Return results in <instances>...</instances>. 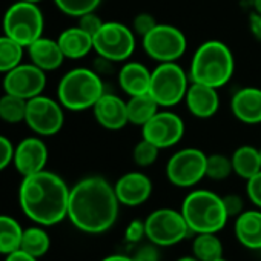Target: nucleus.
I'll return each mask as SVG.
<instances>
[{"instance_id": "nucleus-1", "label": "nucleus", "mask_w": 261, "mask_h": 261, "mask_svg": "<svg viewBox=\"0 0 261 261\" xmlns=\"http://www.w3.org/2000/svg\"><path fill=\"white\" fill-rule=\"evenodd\" d=\"M120 201L114 186L103 177L82 178L69 191L68 218L82 232L103 233L118 217Z\"/></svg>"}, {"instance_id": "nucleus-2", "label": "nucleus", "mask_w": 261, "mask_h": 261, "mask_svg": "<svg viewBox=\"0 0 261 261\" xmlns=\"http://www.w3.org/2000/svg\"><path fill=\"white\" fill-rule=\"evenodd\" d=\"M69 188L65 180L46 169L23 177L19 201L23 214L40 226H53L68 217Z\"/></svg>"}, {"instance_id": "nucleus-3", "label": "nucleus", "mask_w": 261, "mask_h": 261, "mask_svg": "<svg viewBox=\"0 0 261 261\" xmlns=\"http://www.w3.org/2000/svg\"><path fill=\"white\" fill-rule=\"evenodd\" d=\"M235 71V59L230 48L220 40L203 42L194 53L189 79L191 82L223 88L227 85Z\"/></svg>"}, {"instance_id": "nucleus-4", "label": "nucleus", "mask_w": 261, "mask_h": 261, "mask_svg": "<svg viewBox=\"0 0 261 261\" xmlns=\"http://www.w3.org/2000/svg\"><path fill=\"white\" fill-rule=\"evenodd\" d=\"M181 214L191 232L195 233H217L229 220L223 197L207 189L188 194L181 204Z\"/></svg>"}, {"instance_id": "nucleus-5", "label": "nucleus", "mask_w": 261, "mask_h": 261, "mask_svg": "<svg viewBox=\"0 0 261 261\" xmlns=\"http://www.w3.org/2000/svg\"><path fill=\"white\" fill-rule=\"evenodd\" d=\"M103 94L105 85L101 77L88 68H74L68 71L57 86V100L69 111L92 109Z\"/></svg>"}, {"instance_id": "nucleus-6", "label": "nucleus", "mask_w": 261, "mask_h": 261, "mask_svg": "<svg viewBox=\"0 0 261 261\" xmlns=\"http://www.w3.org/2000/svg\"><path fill=\"white\" fill-rule=\"evenodd\" d=\"M2 27L5 36L16 40L23 48H28L43 36L45 19L37 4L19 0L7 10Z\"/></svg>"}, {"instance_id": "nucleus-7", "label": "nucleus", "mask_w": 261, "mask_h": 261, "mask_svg": "<svg viewBox=\"0 0 261 261\" xmlns=\"http://www.w3.org/2000/svg\"><path fill=\"white\" fill-rule=\"evenodd\" d=\"M191 85L189 74L177 63H159L152 69L149 94L155 98L160 108H172L185 100Z\"/></svg>"}, {"instance_id": "nucleus-8", "label": "nucleus", "mask_w": 261, "mask_h": 261, "mask_svg": "<svg viewBox=\"0 0 261 261\" xmlns=\"http://www.w3.org/2000/svg\"><path fill=\"white\" fill-rule=\"evenodd\" d=\"M94 51L106 62H126L136 51V33L120 22H105L94 34Z\"/></svg>"}, {"instance_id": "nucleus-9", "label": "nucleus", "mask_w": 261, "mask_h": 261, "mask_svg": "<svg viewBox=\"0 0 261 261\" xmlns=\"http://www.w3.org/2000/svg\"><path fill=\"white\" fill-rule=\"evenodd\" d=\"M142 46L146 56L159 63L177 62L188 49L185 33L169 23H159L152 31L142 37Z\"/></svg>"}, {"instance_id": "nucleus-10", "label": "nucleus", "mask_w": 261, "mask_h": 261, "mask_svg": "<svg viewBox=\"0 0 261 261\" xmlns=\"http://www.w3.org/2000/svg\"><path fill=\"white\" fill-rule=\"evenodd\" d=\"M146 238L159 247H168L180 243L189 232V226L181 211L162 207L148 215L145 220Z\"/></svg>"}, {"instance_id": "nucleus-11", "label": "nucleus", "mask_w": 261, "mask_h": 261, "mask_svg": "<svg viewBox=\"0 0 261 261\" xmlns=\"http://www.w3.org/2000/svg\"><path fill=\"white\" fill-rule=\"evenodd\" d=\"M207 155L198 148L177 151L166 163V177L177 188H192L206 177Z\"/></svg>"}, {"instance_id": "nucleus-12", "label": "nucleus", "mask_w": 261, "mask_h": 261, "mask_svg": "<svg viewBox=\"0 0 261 261\" xmlns=\"http://www.w3.org/2000/svg\"><path fill=\"white\" fill-rule=\"evenodd\" d=\"M25 123L33 133L40 137L56 136L65 124L63 106L60 105V101L42 94L33 97L27 103Z\"/></svg>"}, {"instance_id": "nucleus-13", "label": "nucleus", "mask_w": 261, "mask_h": 261, "mask_svg": "<svg viewBox=\"0 0 261 261\" xmlns=\"http://www.w3.org/2000/svg\"><path fill=\"white\" fill-rule=\"evenodd\" d=\"M142 136L160 149H168L180 143L185 136L183 118L171 111H159L142 126Z\"/></svg>"}, {"instance_id": "nucleus-14", "label": "nucleus", "mask_w": 261, "mask_h": 261, "mask_svg": "<svg viewBox=\"0 0 261 261\" xmlns=\"http://www.w3.org/2000/svg\"><path fill=\"white\" fill-rule=\"evenodd\" d=\"M45 86L46 72L34 63H20L4 77V91L25 100L40 95Z\"/></svg>"}, {"instance_id": "nucleus-15", "label": "nucleus", "mask_w": 261, "mask_h": 261, "mask_svg": "<svg viewBox=\"0 0 261 261\" xmlns=\"http://www.w3.org/2000/svg\"><path fill=\"white\" fill-rule=\"evenodd\" d=\"M48 155V146L42 139L28 137L14 148L13 163L22 177H28L45 169Z\"/></svg>"}, {"instance_id": "nucleus-16", "label": "nucleus", "mask_w": 261, "mask_h": 261, "mask_svg": "<svg viewBox=\"0 0 261 261\" xmlns=\"http://www.w3.org/2000/svg\"><path fill=\"white\" fill-rule=\"evenodd\" d=\"M114 189L120 204L136 207L149 200L152 181L143 172H127L115 181Z\"/></svg>"}, {"instance_id": "nucleus-17", "label": "nucleus", "mask_w": 261, "mask_h": 261, "mask_svg": "<svg viewBox=\"0 0 261 261\" xmlns=\"http://www.w3.org/2000/svg\"><path fill=\"white\" fill-rule=\"evenodd\" d=\"M92 112L97 123L108 130H120L129 123L126 101L115 94L105 92L92 106Z\"/></svg>"}, {"instance_id": "nucleus-18", "label": "nucleus", "mask_w": 261, "mask_h": 261, "mask_svg": "<svg viewBox=\"0 0 261 261\" xmlns=\"http://www.w3.org/2000/svg\"><path fill=\"white\" fill-rule=\"evenodd\" d=\"M185 101H186V108L191 112V115L201 118V120L211 118L217 114V111L220 108L218 89L207 86V85L191 82L186 97H185Z\"/></svg>"}, {"instance_id": "nucleus-19", "label": "nucleus", "mask_w": 261, "mask_h": 261, "mask_svg": "<svg viewBox=\"0 0 261 261\" xmlns=\"http://www.w3.org/2000/svg\"><path fill=\"white\" fill-rule=\"evenodd\" d=\"M232 115L244 124L261 123V89L246 86L238 89L230 98Z\"/></svg>"}, {"instance_id": "nucleus-20", "label": "nucleus", "mask_w": 261, "mask_h": 261, "mask_svg": "<svg viewBox=\"0 0 261 261\" xmlns=\"http://www.w3.org/2000/svg\"><path fill=\"white\" fill-rule=\"evenodd\" d=\"M152 71L140 62H126L118 71V85L129 97L149 92Z\"/></svg>"}, {"instance_id": "nucleus-21", "label": "nucleus", "mask_w": 261, "mask_h": 261, "mask_svg": "<svg viewBox=\"0 0 261 261\" xmlns=\"http://www.w3.org/2000/svg\"><path fill=\"white\" fill-rule=\"evenodd\" d=\"M27 49H28L31 63H34L45 72L60 68L65 60V56L60 49L59 42L43 37V36L37 39L34 43H31Z\"/></svg>"}, {"instance_id": "nucleus-22", "label": "nucleus", "mask_w": 261, "mask_h": 261, "mask_svg": "<svg viewBox=\"0 0 261 261\" xmlns=\"http://www.w3.org/2000/svg\"><path fill=\"white\" fill-rule=\"evenodd\" d=\"M57 42L60 45L65 59H71V60L83 59L94 49L92 36L83 31L80 27H72L62 31L60 36L57 37Z\"/></svg>"}, {"instance_id": "nucleus-23", "label": "nucleus", "mask_w": 261, "mask_h": 261, "mask_svg": "<svg viewBox=\"0 0 261 261\" xmlns=\"http://www.w3.org/2000/svg\"><path fill=\"white\" fill-rule=\"evenodd\" d=\"M235 237L247 249H261V211H243L235 220Z\"/></svg>"}, {"instance_id": "nucleus-24", "label": "nucleus", "mask_w": 261, "mask_h": 261, "mask_svg": "<svg viewBox=\"0 0 261 261\" xmlns=\"http://www.w3.org/2000/svg\"><path fill=\"white\" fill-rule=\"evenodd\" d=\"M126 106H127L129 123H133L136 126L146 124L160 111V105L149 92L129 97V100H126Z\"/></svg>"}, {"instance_id": "nucleus-25", "label": "nucleus", "mask_w": 261, "mask_h": 261, "mask_svg": "<svg viewBox=\"0 0 261 261\" xmlns=\"http://www.w3.org/2000/svg\"><path fill=\"white\" fill-rule=\"evenodd\" d=\"M230 160H232L233 172L240 178H244L246 181L261 171L259 149H256L253 146L243 145V146L237 148L235 152L232 154Z\"/></svg>"}, {"instance_id": "nucleus-26", "label": "nucleus", "mask_w": 261, "mask_h": 261, "mask_svg": "<svg viewBox=\"0 0 261 261\" xmlns=\"http://www.w3.org/2000/svg\"><path fill=\"white\" fill-rule=\"evenodd\" d=\"M22 235L23 227L16 218L10 215H0V253L8 255L20 249Z\"/></svg>"}, {"instance_id": "nucleus-27", "label": "nucleus", "mask_w": 261, "mask_h": 261, "mask_svg": "<svg viewBox=\"0 0 261 261\" xmlns=\"http://www.w3.org/2000/svg\"><path fill=\"white\" fill-rule=\"evenodd\" d=\"M51 247V238L48 232L39 226L23 229L22 241H20V249L31 256H36L37 259L43 255L48 253Z\"/></svg>"}, {"instance_id": "nucleus-28", "label": "nucleus", "mask_w": 261, "mask_h": 261, "mask_svg": "<svg viewBox=\"0 0 261 261\" xmlns=\"http://www.w3.org/2000/svg\"><path fill=\"white\" fill-rule=\"evenodd\" d=\"M192 253L198 261H217L223 258V244L215 233H197L192 241Z\"/></svg>"}, {"instance_id": "nucleus-29", "label": "nucleus", "mask_w": 261, "mask_h": 261, "mask_svg": "<svg viewBox=\"0 0 261 261\" xmlns=\"http://www.w3.org/2000/svg\"><path fill=\"white\" fill-rule=\"evenodd\" d=\"M27 103L28 100L5 92L0 97V120L11 123V124L25 121Z\"/></svg>"}, {"instance_id": "nucleus-30", "label": "nucleus", "mask_w": 261, "mask_h": 261, "mask_svg": "<svg viewBox=\"0 0 261 261\" xmlns=\"http://www.w3.org/2000/svg\"><path fill=\"white\" fill-rule=\"evenodd\" d=\"M23 46L8 36H0V72L7 74L22 63Z\"/></svg>"}, {"instance_id": "nucleus-31", "label": "nucleus", "mask_w": 261, "mask_h": 261, "mask_svg": "<svg viewBox=\"0 0 261 261\" xmlns=\"http://www.w3.org/2000/svg\"><path fill=\"white\" fill-rule=\"evenodd\" d=\"M233 172L232 160L223 154H211L206 162V177L215 181L226 180Z\"/></svg>"}, {"instance_id": "nucleus-32", "label": "nucleus", "mask_w": 261, "mask_h": 261, "mask_svg": "<svg viewBox=\"0 0 261 261\" xmlns=\"http://www.w3.org/2000/svg\"><path fill=\"white\" fill-rule=\"evenodd\" d=\"M54 4L63 14L79 19L83 14L97 11L101 0H54Z\"/></svg>"}, {"instance_id": "nucleus-33", "label": "nucleus", "mask_w": 261, "mask_h": 261, "mask_svg": "<svg viewBox=\"0 0 261 261\" xmlns=\"http://www.w3.org/2000/svg\"><path fill=\"white\" fill-rule=\"evenodd\" d=\"M160 148L155 146L154 143L148 142L146 139H142L133 149V160L137 166L140 168H148L152 166L160 154Z\"/></svg>"}, {"instance_id": "nucleus-34", "label": "nucleus", "mask_w": 261, "mask_h": 261, "mask_svg": "<svg viewBox=\"0 0 261 261\" xmlns=\"http://www.w3.org/2000/svg\"><path fill=\"white\" fill-rule=\"evenodd\" d=\"M157 25H159V22L155 20V17L152 14H149V13H140L133 20V31L136 33V36L145 37Z\"/></svg>"}, {"instance_id": "nucleus-35", "label": "nucleus", "mask_w": 261, "mask_h": 261, "mask_svg": "<svg viewBox=\"0 0 261 261\" xmlns=\"http://www.w3.org/2000/svg\"><path fill=\"white\" fill-rule=\"evenodd\" d=\"M105 22L95 14V11L94 13H88V14H83V16H80L79 17V25L77 27H80L83 31H86L88 34H91L92 37H94V34L101 28V25H103Z\"/></svg>"}, {"instance_id": "nucleus-36", "label": "nucleus", "mask_w": 261, "mask_h": 261, "mask_svg": "<svg viewBox=\"0 0 261 261\" xmlns=\"http://www.w3.org/2000/svg\"><path fill=\"white\" fill-rule=\"evenodd\" d=\"M246 192L249 200L261 209V171L258 174H255L252 178L247 180V186H246Z\"/></svg>"}, {"instance_id": "nucleus-37", "label": "nucleus", "mask_w": 261, "mask_h": 261, "mask_svg": "<svg viewBox=\"0 0 261 261\" xmlns=\"http://www.w3.org/2000/svg\"><path fill=\"white\" fill-rule=\"evenodd\" d=\"M159 246L151 243L149 244H143L140 246L136 253L133 255L134 261H160V253H159Z\"/></svg>"}, {"instance_id": "nucleus-38", "label": "nucleus", "mask_w": 261, "mask_h": 261, "mask_svg": "<svg viewBox=\"0 0 261 261\" xmlns=\"http://www.w3.org/2000/svg\"><path fill=\"white\" fill-rule=\"evenodd\" d=\"M223 203L226 207V212L230 217H238L244 211V201L238 194H227L223 197Z\"/></svg>"}, {"instance_id": "nucleus-39", "label": "nucleus", "mask_w": 261, "mask_h": 261, "mask_svg": "<svg viewBox=\"0 0 261 261\" xmlns=\"http://www.w3.org/2000/svg\"><path fill=\"white\" fill-rule=\"evenodd\" d=\"M124 237L129 243H137L140 241L143 237H146V227H145V221H140V220H133L127 227H126V232H124Z\"/></svg>"}, {"instance_id": "nucleus-40", "label": "nucleus", "mask_w": 261, "mask_h": 261, "mask_svg": "<svg viewBox=\"0 0 261 261\" xmlns=\"http://www.w3.org/2000/svg\"><path fill=\"white\" fill-rule=\"evenodd\" d=\"M13 159H14L13 143L5 136H0V171H4L10 163H13Z\"/></svg>"}, {"instance_id": "nucleus-41", "label": "nucleus", "mask_w": 261, "mask_h": 261, "mask_svg": "<svg viewBox=\"0 0 261 261\" xmlns=\"http://www.w3.org/2000/svg\"><path fill=\"white\" fill-rule=\"evenodd\" d=\"M247 25H249V31L253 36V39L261 42V14L252 11L247 19Z\"/></svg>"}, {"instance_id": "nucleus-42", "label": "nucleus", "mask_w": 261, "mask_h": 261, "mask_svg": "<svg viewBox=\"0 0 261 261\" xmlns=\"http://www.w3.org/2000/svg\"><path fill=\"white\" fill-rule=\"evenodd\" d=\"M5 261H37V258L36 256H31L30 253L23 252L22 249H17V250L8 253L7 258H5Z\"/></svg>"}, {"instance_id": "nucleus-43", "label": "nucleus", "mask_w": 261, "mask_h": 261, "mask_svg": "<svg viewBox=\"0 0 261 261\" xmlns=\"http://www.w3.org/2000/svg\"><path fill=\"white\" fill-rule=\"evenodd\" d=\"M101 261H134L133 256H124V255H111L103 258Z\"/></svg>"}, {"instance_id": "nucleus-44", "label": "nucleus", "mask_w": 261, "mask_h": 261, "mask_svg": "<svg viewBox=\"0 0 261 261\" xmlns=\"http://www.w3.org/2000/svg\"><path fill=\"white\" fill-rule=\"evenodd\" d=\"M252 7L255 13L261 14V0H252Z\"/></svg>"}, {"instance_id": "nucleus-45", "label": "nucleus", "mask_w": 261, "mask_h": 261, "mask_svg": "<svg viewBox=\"0 0 261 261\" xmlns=\"http://www.w3.org/2000/svg\"><path fill=\"white\" fill-rule=\"evenodd\" d=\"M177 261H198V259L195 256H183V258H180Z\"/></svg>"}, {"instance_id": "nucleus-46", "label": "nucleus", "mask_w": 261, "mask_h": 261, "mask_svg": "<svg viewBox=\"0 0 261 261\" xmlns=\"http://www.w3.org/2000/svg\"><path fill=\"white\" fill-rule=\"evenodd\" d=\"M22 2H30V4H40L42 0H22Z\"/></svg>"}, {"instance_id": "nucleus-47", "label": "nucleus", "mask_w": 261, "mask_h": 261, "mask_svg": "<svg viewBox=\"0 0 261 261\" xmlns=\"http://www.w3.org/2000/svg\"><path fill=\"white\" fill-rule=\"evenodd\" d=\"M217 261H226L224 258H220V259H217Z\"/></svg>"}, {"instance_id": "nucleus-48", "label": "nucleus", "mask_w": 261, "mask_h": 261, "mask_svg": "<svg viewBox=\"0 0 261 261\" xmlns=\"http://www.w3.org/2000/svg\"><path fill=\"white\" fill-rule=\"evenodd\" d=\"M259 162H261V149H259Z\"/></svg>"}]
</instances>
